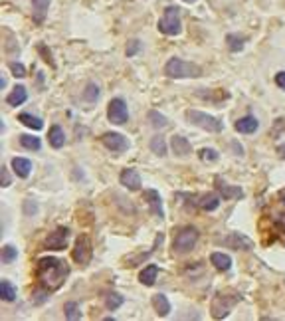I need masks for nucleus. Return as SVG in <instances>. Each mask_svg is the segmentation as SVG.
<instances>
[{"mask_svg": "<svg viewBox=\"0 0 285 321\" xmlns=\"http://www.w3.org/2000/svg\"><path fill=\"white\" fill-rule=\"evenodd\" d=\"M153 307H155L157 315H161V317H165V315L171 313V301H169L167 295H163V293L153 295Z\"/></svg>", "mask_w": 285, "mask_h": 321, "instance_id": "obj_20", "label": "nucleus"}, {"mask_svg": "<svg viewBox=\"0 0 285 321\" xmlns=\"http://www.w3.org/2000/svg\"><path fill=\"white\" fill-rule=\"evenodd\" d=\"M159 30L167 36H177L180 32V10L177 6H169L159 22Z\"/></svg>", "mask_w": 285, "mask_h": 321, "instance_id": "obj_4", "label": "nucleus"}, {"mask_svg": "<svg viewBox=\"0 0 285 321\" xmlns=\"http://www.w3.org/2000/svg\"><path fill=\"white\" fill-rule=\"evenodd\" d=\"M68 240H70V230L58 228L44 240V248L46 250H64V248H68Z\"/></svg>", "mask_w": 285, "mask_h": 321, "instance_id": "obj_9", "label": "nucleus"}, {"mask_svg": "<svg viewBox=\"0 0 285 321\" xmlns=\"http://www.w3.org/2000/svg\"><path fill=\"white\" fill-rule=\"evenodd\" d=\"M257 127H259V121H257L255 117H251V115L242 117V119L236 121V131H238V133H246V135H249V133L257 131Z\"/></svg>", "mask_w": 285, "mask_h": 321, "instance_id": "obj_16", "label": "nucleus"}, {"mask_svg": "<svg viewBox=\"0 0 285 321\" xmlns=\"http://www.w3.org/2000/svg\"><path fill=\"white\" fill-rule=\"evenodd\" d=\"M238 295H228V293H218L216 297H214V301H212V315L216 317V319H224L228 313H230V309L238 303Z\"/></svg>", "mask_w": 285, "mask_h": 321, "instance_id": "obj_6", "label": "nucleus"}, {"mask_svg": "<svg viewBox=\"0 0 285 321\" xmlns=\"http://www.w3.org/2000/svg\"><path fill=\"white\" fill-rule=\"evenodd\" d=\"M91 254H93V248H91V240L81 234L77 240H75V248H73V260L81 266H87L89 260H91Z\"/></svg>", "mask_w": 285, "mask_h": 321, "instance_id": "obj_8", "label": "nucleus"}, {"mask_svg": "<svg viewBox=\"0 0 285 321\" xmlns=\"http://www.w3.org/2000/svg\"><path fill=\"white\" fill-rule=\"evenodd\" d=\"M68 274H70V268L62 260L52 258V256L40 258L36 264V278L40 280V285L50 289V291L62 287Z\"/></svg>", "mask_w": 285, "mask_h": 321, "instance_id": "obj_1", "label": "nucleus"}, {"mask_svg": "<svg viewBox=\"0 0 285 321\" xmlns=\"http://www.w3.org/2000/svg\"><path fill=\"white\" fill-rule=\"evenodd\" d=\"M12 169H14V173H16L20 179H28L30 173H32V163H30L28 159L16 157V159H12Z\"/></svg>", "mask_w": 285, "mask_h": 321, "instance_id": "obj_15", "label": "nucleus"}, {"mask_svg": "<svg viewBox=\"0 0 285 321\" xmlns=\"http://www.w3.org/2000/svg\"><path fill=\"white\" fill-rule=\"evenodd\" d=\"M145 201L149 202V206H151V210H153V214H155L157 218H165L163 201H161V195H159L157 191H147V193H145Z\"/></svg>", "mask_w": 285, "mask_h": 321, "instance_id": "obj_14", "label": "nucleus"}, {"mask_svg": "<svg viewBox=\"0 0 285 321\" xmlns=\"http://www.w3.org/2000/svg\"><path fill=\"white\" fill-rule=\"evenodd\" d=\"M139 48H141L139 40H133V44H129V48H127V56H135L139 52Z\"/></svg>", "mask_w": 285, "mask_h": 321, "instance_id": "obj_40", "label": "nucleus"}, {"mask_svg": "<svg viewBox=\"0 0 285 321\" xmlns=\"http://www.w3.org/2000/svg\"><path fill=\"white\" fill-rule=\"evenodd\" d=\"M20 145H22L24 149H30V151H38V149L42 147L40 139L34 137V135H20Z\"/></svg>", "mask_w": 285, "mask_h": 321, "instance_id": "obj_28", "label": "nucleus"}, {"mask_svg": "<svg viewBox=\"0 0 285 321\" xmlns=\"http://www.w3.org/2000/svg\"><path fill=\"white\" fill-rule=\"evenodd\" d=\"M184 2H194V0H184Z\"/></svg>", "mask_w": 285, "mask_h": 321, "instance_id": "obj_45", "label": "nucleus"}, {"mask_svg": "<svg viewBox=\"0 0 285 321\" xmlns=\"http://www.w3.org/2000/svg\"><path fill=\"white\" fill-rule=\"evenodd\" d=\"M186 119H188L192 125H196V127H200V129H204V131H208V133H220V131L224 129V123H222L218 117H212V115L202 113V111H198V109H188V111H186Z\"/></svg>", "mask_w": 285, "mask_h": 321, "instance_id": "obj_3", "label": "nucleus"}, {"mask_svg": "<svg viewBox=\"0 0 285 321\" xmlns=\"http://www.w3.org/2000/svg\"><path fill=\"white\" fill-rule=\"evenodd\" d=\"M48 139H50V145H52L54 149H62L64 143H66V133H64V129H62L60 125H54V127L50 129Z\"/></svg>", "mask_w": 285, "mask_h": 321, "instance_id": "obj_23", "label": "nucleus"}, {"mask_svg": "<svg viewBox=\"0 0 285 321\" xmlns=\"http://www.w3.org/2000/svg\"><path fill=\"white\" fill-rule=\"evenodd\" d=\"M224 244L230 246V248H234V250H251L253 248V242L248 236L240 234V232H232L230 236H226L224 238Z\"/></svg>", "mask_w": 285, "mask_h": 321, "instance_id": "obj_11", "label": "nucleus"}, {"mask_svg": "<svg viewBox=\"0 0 285 321\" xmlns=\"http://www.w3.org/2000/svg\"><path fill=\"white\" fill-rule=\"evenodd\" d=\"M216 189H218L220 197H224L226 201H236V199H242L244 197V191L240 187L226 185V183H222V179H216Z\"/></svg>", "mask_w": 285, "mask_h": 321, "instance_id": "obj_12", "label": "nucleus"}, {"mask_svg": "<svg viewBox=\"0 0 285 321\" xmlns=\"http://www.w3.org/2000/svg\"><path fill=\"white\" fill-rule=\"evenodd\" d=\"M198 157L204 160V163H214V160H218L220 155L214 149H202V151H198Z\"/></svg>", "mask_w": 285, "mask_h": 321, "instance_id": "obj_34", "label": "nucleus"}, {"mask_svg": "<svg viewBox=\"0 0 285 321\" xmlns=\"http://www.w3.org/2000/svg\"><path fill=\"white\" fill-rule=\"evenodd\" d=\"M0 185H2V187H10V175H8L6 167L0 169Z\"/></svg>", "mask_w": 285, "mask_h": 321, "instance_id": "obj_39", "label": "nucleus"}, {"mask_svg": "<svg viewBox=\"0 0 285 321\" xmlns=\"http://www.w3.org/2000/svg\"><path fill=\"white\" fill-rule=\"evenodd\" d=\"M0 297H2L4 301H14L16 299V287L8 280L0 281Z\"/></svg>", "mask_w": 285, "mask_h": 321, "instance_id": "obj_25", "label": "nucleus"}, {"mask_svg": "<svg viewBox=\"0 0 285 321\" xmlns=\"http://www.w3.org/2000/svg\"><path fill=\"white\" fill-rule=\"evenodd\" d=\"M149 121H151V125H153L155 129H165V127H169V119H167L165 115H161L159 111H149Z\"/></svg>", "mask_w": 285, "mask_h": 321, "instance_id": "obj_27", "label": "nucleus"}, {"mask_svg": "<svg viewBox=\"0 0 285 321\" xmlns=\"http://www.w3.org/2000/svg\"><path fill=\"white\" fill-rule=\"evenodd\" d=\"M101 143L109 149V151H113V153H125L127 149H129V141L121 135V133H103L101 135Z\"/></svg>", "mask_w": 285, "mask_h": 321, "instance_id": "obj_10", "label": "nucleus"}, {"mask_svg": "<svg viewBox=\"0 0 285 321\" xmlns=\"http://www.w3.org/2000/svg\"><path fill=\"white\" fill-rule=\"evenodd\" d=\"M281 133H285V117L275 119V121H273V127H271V135H273V137H277V135H281Z\"/></svg>", "mask_w": 285, "mask_h": 321, "instance_id": "obj_36", "label": "nucleus"}, {"mask_svg": "<svg viewBox=\"0 0 285 321\" xmlns=\"http://www.w3.org/2000/svg\"><path fill=\"white\" fill-rule=\"evenodd\" d=\"M10 72H12L14 78H24L26 76V68L22 64H18V62H12L10 64Z\"/></svg>", "mask_w": 285, "mask_h": 321, "instance_id": "obj_37", "label": "nucleus"}, {"mask_svg": "<svg viewBox=\"0 0 285 321\" xmlns=\"http://www.w3.org/2000/svg\"><path fill=\"white\" fill-rule=\"evenodd\" d=\"M210 262H212L214 268L220 270V272H228V270L232 268V258L226 256V254H222V252H214V254L210 256Z\"/></svg>", "mask_w": 285, "mask_h": 321, "instance_id": "obj_22", "label": "nucleus"}, {"mask_svg": "<svg viewBox=\"0 0 285 321\" xmlns=\"http://www.w3.org/2000/svg\"><path fill=\"white\" fill-rule=\"evenodd\" d=\"M165 74L173 80H182V78H198L202 70L190 62H184L180 58H171L165 66Z\"/></svg>", "mask_w": 285, "mask_h": 321, "instance_id": "obj_2", "label": "nucleus"}, {"mask_svg": "<svg viewBox=\"0 0 285 321\" xmlns=\"http://www.w3.org/2000/svg\"><path fill=\"white\" fill-rule=\"evenodd\" d=\"M157 276H159V266H153L151 264V266H147L145 270L139 274V281L142 285H153L157 281Z\"/></svg>", "mask_w": 285, "mask_h": 321, "instance_id": "obj_21", "label": "nucleus"}, {"mask_svg": "<svg viewBox=\"0 0 285 321\" xmlns=\"http://www.w3.org/2000/svg\"><path fill=\"white\" fill-rule=\"evenodd\" d=\"M151 151H153L155 155H159V157L167 155V143H165V139H163L161 135H155V137L151 139Z\"/></svg>", "mask_w": 285, "mask_h": 321, "instance_id": "obj_29", "label": "nucleus"}, {"mask_svg": "<svg viewBox=\"0 0 285 321\" xmlns=\"http://www.w3.org/2000/svg\"><path fill=\"white\" fill-rule=\"evenodd\" d=\"M32 6H34V20L44 22L48 8H50V0H32Z\"/></svg>", "mask_w": 285, "mask_h": 321, "instance_id": "obj_24", "label": "nucleus"}, {"mask_svg": "<svg viewBox=\"0 0 285 321\" xmlns=\"http://www.w3.org/2000/svg\"><path fill=\"white\" fill-rule=\"evenodd\" d=\"M123 305V295H119V293H109V295H105V307L109 309V311H115L117 307H121Z\"/></svg>", "mask_w": 285, "mask_h": 321, "instance_id": "obj_31", "label": "nucleus"}, {"mask_svg": "<svg viewBox=\"0 0 285 321\" xmlns=\"http://www.w3.org/2000/svg\"><path fill=\"white\" fill-rule=\"evenodd\" d=\"M226 42H228V48H230L232 52H240V50L244 48V38L238 36V34H228V36H226Z\"/></svg>", "mask_w": 285, "mask_h": 321, "instance_id": "obj_32", "label": "nucleus"}, {"mask_svg": "<svg viewBox=\"0 0 285 321\" xmlns=\"http://www.w3.org/2000/svg\"><path fill=\"white\" fill-rule=\"evenodd\" d=\"M277 226H281L285 230V214H277Z\"/></svg>", "mask_w": 285, "mask_h": 321, "instance_id": "obj_42", "label": "nucleus"}, {"mask_svg": "<svg viewBox=\"0 0 285 321\" xmlns=\"http://www.w3.org/2000/svg\"><path fill=\"white\" fill-rule=\"evenodd\" d=\"M279 153H281V157L285 159V145H283V147H279Z\"/></svg>", "mask_w": 285, "mask_h": 321, "instance_id": "obj_44", "label": "nucleus"}, {"mask_svg": "<svg viewBox=\"0 0 285 321\" xmlns=\"http://www.w3.org/2000/svg\"><path fill=\"white\" fill-rule=\"evenodd\" d=\"M26 99H28V91H26V87L16 85V87L10 91V95L6 97V103H8L10 107H16V105H22Z\"/></svg>", "mask_w": 285, "mask_h": 321, "instance_id": "obj_18", "label": "nucleus"}, {"mask_svg": "<svg viewBox=\"0 0 285 321\" xmlns=\"http://www.w3.org/2000/svg\"><path fill=\"white\" fill-rule=\"evenodd\" d=\"M66 319H70V321L81 319V311H79V305L75 301H68L66 303Z\"/></svg>", "mask_w": 285, "mask_h": 321, "instance_id": "obj_30", "label": "nucleus"}, {"mask_svg": "<svg viewBox=\"0 0 285 321\" xmlns=\"http://www.w3.org/2000/svg\"><path fill=\"white\" fill-rule=\"evenodd\" d=\"M279 201L285 204V191H281V193H279Z\"/></svg>", "mask_w": 285, "mask_h": 321, "instance_id": "obj_43", "label": "nucleus"}, {"mask_svg": "<svg viewBox=\"0 0 285 321\" xmlns=\"http://www.w3.org/2000/svg\"><path fill=\"white\" fill-rule=\"evenodd\" d=\"M83 99L89 101V103H95L99 99V87L95 83H89L85 89H83Z\"/></svg>", "mask_w": 285, "mask_h": 321, "instance_id": "obj_33", "label": "nucleus"}, {"mask_svg": "<svg viewBox=\"0 0 285 321\" xmlns=\"http://www.w3.org/2000/svg\"><path fill=\"white\" fill-rule=\"evenodd\" d=\"M16 256H18V252H16L14 246H4V248H2V264H10V262H14Z\"/></svg>", "mask_w": 285, "mask_h": 321, "instance_id": "obj_35", "label": "nucleus"}, {"mask_svg": "<svg viewBox=\"0 0 285 321\" xmlns=\"http://www.w3.org/2000/svg\"><path fill=\"white\" fill-rule=\"evenodd\" d=\"M196 204H198L200 210L210 212V210H216L220 206V197L214 195V193H206V195L200 197V201H196Z\"/></svg>", "mask_w": 285, "mask_h": 321, "instance_id": "obj_17", "label": "nucleus"}, {"mask_svg": "<svg viewBox=\"0 0 285 321\" xmlns=\"http://www.w3.org/2000/svg\"><path fill=\"white\" fill-rule=\"evenodd\" d=\"M107 119L113 125H125L129 121V109H127L123 99H119V97L111 99V103L107 107Z\"/></svg>", "mask_w": 285, "mask_h": 321, "instance_id": "obj_7", "label": "nucleus"}, {"mask_svg": "<svg viewBox=\"0 0 285 321\" xmlns=\"http://www.w3.org/2000/svg\"><path fill=\"white\" fill-rule=\"evenodd\" d=\"M48 291H50V289H46V287L36 289V291H34V303H44V301L48 299Z\"/></svg>", "mask_w": 285, "mask_h": 321, "instance_id": "obj_38", "label": "nucleus"}, {"mask_svg": "<svg viewBox=\"0 0 285 321\" xmlns=\"http://www.w3.org/2000/svg\"><path fill=\"white\" fill-rule=\"evenodd\" d=\"M171 145H173V151H175L177 155H180V157H186V155H190V153H192V147H190V143H188V139H186V137L175 135Z\"/></svg>", "mask_w": 285, "mask_h": 321, "instance_id": "obj_19", "label": "nucleus"}, {"mask_svg": "<svg viewBox=\"0 0 285 321\" xmlns=\"http://www.w3.org/2000/svg\"><path fill=\"white\" fill-rule=\"evenodd\" d=\"M275 83H277L281 89H285V72H279V74L275 76Z\"/></svg>", "mask_w": 285, "mask_h": 321, "instance_id": "obj_41", "label": "nucleus"}, {"mask_svg": "<svg viewBox=\"0 0 285 321\" xmlns=\"http://www.w3.org/2000/svg\"><path fill=\"white\" fill-rule=\"evenodd\" d=\"M196 242H198V230H196L194 226H186V228H182V230L178 232V236L175 238L173 248H175L177 254H186V252H190V250L196 246Z\"/></svg>", "mask_w": 285, "mask_h": 321, "instance_id": "obj_5", "label": "nucleus"}, {"mask_svg": "<svg viewBox=\"0 0 285 321\" xmlns=\"http://www.w3.org/2000/svg\"><path fill=\"white\" fill-rule=\"evenodd\" d=\"M121 185L129 191H139L141 189V177L135 169H125L121 173Z\"/></svg>", "mask_w": 285, "mask_h": 321, "instance_id": "obj_13", "label": "nucleus"}, {"mask_svg": "<svg viewBox=\"0 0 285 321\" xmlns=\"http://www.w3.org/2000/svg\"><path fill=\"white\" fill-rule=\"evenodd\" d=\"M18 121H22L26 127H30V129H36V131H40V129L44 127L42 119H40V117H34V115H30V113H20V115H18Z\"/></svg>", "mask_w": 285, "mask_h": 321, "instance_id": "obj_26", "label": "nucleus"}]
</instances>
